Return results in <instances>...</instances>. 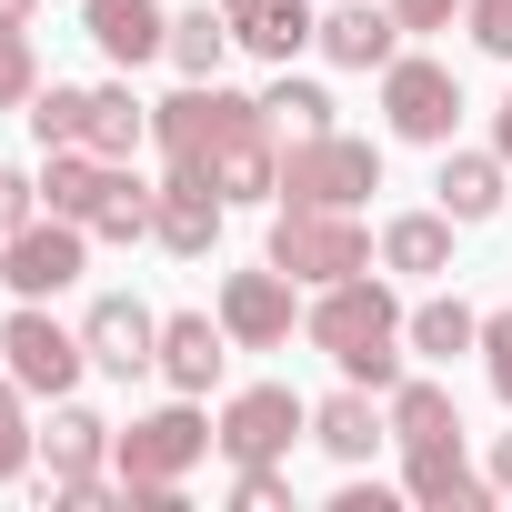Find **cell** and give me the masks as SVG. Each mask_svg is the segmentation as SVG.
I'll return each instance as SVG.
<instances>
[{"mask_svg":"<svg viewBox=\"0 0 512 512\" xmlns=\"http://www.w3.org/2000/svg\"><path fill=\"white\" fill-rule=\"evenodd\" d=\"M292 272L282 262H262V272H231L221 282V332H231V352H282L292 342Z\"/></svg>","mask_w":512,"mask_h":512,"instance_id":"7c38bea8","label":"cell"},{"mask_svg":"<svg viewBox=\"0 0 512 512\" xmlns=\"http://www.w3.org/2000/svg\"><path fill=\"white\" fill-rule=\"evenodd\" d=\"M482 372H492V392L512 412V312H482Z\"/></svg>","mask_w":512,"mask_h":512,"instance_id":"836d02e7","label":"cell"},{"mask_svg":"<svg viewBox=\"0 0 512 512\" xmlns=\"http://www.w3.org/2000/svg\"><path fill=\"white\" fill-rule=\"evenodd\" d=\"M462 31H472V51L512 61V0H462Z\"/></svg>","mask_w":512,"mask_h":512,"instance_id":"d6a6232c","label":"cell"},{"mask_svg":"<svg viewBox=\"0 0 512 512\" xmlns=\"http://www.w3.org/2000/svg\"><path fill=\"white\" fill-rule=\"evenodd\" d=\"M141 141H151V101H131V81H101V91H91V131H81V151L131 161Z\"/></svg>","mask_w":512,"mask_h":512,"instance_id":"603a6c76","label":"cell"},{"mask_svg":"<svg viewBox=\"0 0 512 512\" xmlns=\"http://www.w3.org/2000/svg\"><path fill=\"white\" fill-rule=\"evenodd\" d=\"M151 141L171 161H201L221 181V201H282V151H272V111L241 101L221 81H191L171 101H151Z\"/></svg>","mask_w":512,"mask_h":512,"instance_id":"6da1fadb","label":"cell"},{"mask_svg":"<svg viewBox=\"0 0 512 512\" xmlns=\"http://www.w3.org/2000/svg\"><path fill=\"white\" fill-rule=\"evenodd\" d=\"M41 452H51V482H71V472H101L111 462V422L91 412V402H51V432H41Z\"/></svg>","mask_w":512,"mask_h":512,"instance_id":"44dd1931","label":"cell"},{"mask_svg":"<svg viewBox=\"0 0 512 512\" xmlns=\"http://www.w3.org/2000/svg\"><path fill=\"white\" fill-rule=\"evenodd\" d=\"M41 91V51H31V21H0V111H31Z\"/></svg>","mask_w":512,"mask_h":512,"instance_id":"f546056e","label":"cell"},{"mask_svg":"<svg viewBox=\"0 0 512 512\" xmlns=\"http://www.w3.org/2000/svg\"><path fill=\"white\" fill-rule=\"evenodd\" d=\"M81 131H91V91H81V81L31 91V141H41V151H61V141H81Z\"/></svg>","mask_w":512,"mask_h":512,"instance_id":"f1b7e54d","label":"cell"},{"mask_svg":"<svg viewBox=\"0 0 512 512\" xmlns=\"http://www.w3.org/2000/svg\"><path fill=\"white\" fill-rule=\"evenodd\" d=\"M221 181L201 161H171L161 171V211H151V241L171 251V262H211V241H221Z\"/></svg>","mask_w":512,"mask_h":512,"instance_id":"30bf717a","label":"cell"},{"mask_svg":"<svg viewBox=\"0 0 512 512\" xmlns=\"http://www.w3.org/2000/svg\"><path fill=\"white\" fill-rule=\"evenodd\" d=\"M452 11H462V0H392L402 31H452Z\"/></svg>","mask_w":512,"mask_h":512,"instance_id":"d590c367","label":"cell"},{"mask_svg":"<svg viewBox=\"0 0 512 512\" xmlns=\"http://www.w3.org/2000/svg\"><path fill=\"white\" fill-rule=\"evenodd\" d=\"M492 492H512V432L492 442Z\"/></svg>","mask_w":512,"mask_h":512,"instance_id":"8d00e7d4","label":"cell"},{"mask_svg":"<svg viewBox=\"0 0 512 512\" xmlns=\"http://www.w3.org/2000/svg\"><path fill=\"white\" fill-rule=\"evenodd\" d=\"M81 31H91L101 61H121V71H141V61L171 51V11H161V0H81Z\"/></svg>","mask_w":512,"mask_h":512,"instance_id":"5bb4252c","label":"cell"},{"mask_svg":"<svg viewBox=\"0 0 512 512\" xmlns=\"http://www.w3.org/2000/svg\"><path fill=\"white\" fill-rule=\"evenodd\" d=\"M0 362H11V382H21L31 402H61V392L91 372V342H81V332H61V322H51V302H21L11 322H0Z\"/></svg>","mask_w":512,"mask_h":512,"instance_id":"8992f818","label":"cell"},{"mask_svg":"<svg viewBox=\"0 0 512 512\" xmlns=\"http://www.w3.org/2000/svg\"><path fill=\"white\" fill-rule=\"evenodd\" d=\"M492 151L512 161V91H502V111H492Z\"/></svg>","mask_w":512,"mask_h":512,"instance_id":"74e56055","label":"cell"},{"mask_svg":"<svg viewBox=\"0 0 512 512\" xmlns=\"http://www.w3.org/2000/svg\"><path fill=\"white\" fill-rule=\"evenodd\" d=\"M231 502H241V512H292V482H282V462H241Z\"/></svg>","mask_w":512,"mask_h":512,"instance_id":"1f68e13d","label":"cell"},{"mask_svg":"<svg viewBox=\"0 0 512 512\" xmlns=\"http://www.w3.org/2000/svg\"><path fill=\"white\" fill-rule=\"evenodd\" d=\"M21 221H41V181H31V171H11V161H0V241H11Z\"/></svg>","mask_w":512,"mask_h":512,"instance_id":"e575fe53","label":"cell"},{"mask_svg":"<svg viewBox=\"0 0 512 512\" xmlns=\"http://www.w3.org/2000/svg\"><path fill=\"white\" fill-rule=\"evenodd\" d=\"M402 492H412L422 512H482V502H492V482L462 462V442H422V452H402Z\"/></svg>","mask_w":512,"mask_h":512,"instance_id":"e0dca14e","label":"cell"},{"mask_svg":"<svg viewBox=\"0 0 512 512\" xmlns=\"http://www.w3.org/2000/svg\"><path fill=\"white\" fill-rule=\"evenodd\" d=\"M151 211H161V181H141L131 161H111L101 211H91V241H151Z\"/></svg>","mask_w":512,"mask_h":512,"instance_id":"d4e9b609","label":"cell"},{"mask_svg":"<svg viewBox=\"0 0 512 512\" xmlns=\"http://www.w3.org/2000/svg\"><path fill=\"white\" fill-rule=\"evenodd\" d=\"M221 21H231V41H241V51H262L272 71H292V51H312V41H322L312 0H221Z\"/></svg>","mask_w":512,"mask_h":512,"instance_id":"9a60e30c","label":"cell"},{"mask_svg":"<svg viewBox=\"0 0 512 512\" xmlns=\"http://www.w3.org/2000/svg\"><path fill=\"white\" fill-rule=\"evenodd\" d=\"M322 61H332V71H392V61H402L392 0H332V11H322Z\"/></svg>","mask_w":512,"mask_h":512,"instance_id":"4fadbf2b","label":"cell"},{"mask_svg":"<svg viewBox=\"0 0 512 512\" xmlns=\"http://www.w3.org/2000/svg\"><path fill=\"white\" fill-rule=\"evenodd\" d=\"M221 51H231V21L211 11V0L171 21V61H181V81H221Z\"/></svg>","mask_w":512,"mask_h":512,"instance_id":"4316f807","label":"cell"},{"mask_svg":"<svg viewBox=\"0 0 512 512\" xmlns=\"http://www.w3.org/2000/svg\"><path fill=\"white\" fill-rule=\"evenodd\" d=\"M382 191V151L352 141V131H322V141H292L282 151V201H312V211H362Z\"/></svg>","mask_w":512,"mask_h":512,"instance_id":"5b68a950","label":"cell"},{"mask_svg":"<svg viewBox=\"0 0 512 512\" xmlns=\"http://www.w3.org/2000/svg\"><path fill=\"white\" fill-rule=\"evenodd\" d=\"M302 332H312V352H332L342 362V382H362V392H392L402 382V302L372 282V272H352V282H332L312 312H302Z\"/></svg>","mask_w":512,"mask_h":512,"instance_id":"7a4b0ae2","label":"cell"},{"mask_svg":"<svg viewBox=\"0 0 512 512\" xmlns=\"http://www.w3.org/2000/svg\"><path fill=\"white\" fill-rule=\"evenodd\" d=\"M312 442H322L332 462H372V452L392 442V412H372V392H362V382H342L332 402H312Z\"/></svg>","mask_w":512,"mask_h":512,"instance_id":"ac0fdd59","label":"cell"},{"mask_svg":"<svg viewBox=\"0 0 512 512\" xmlns=\"http://www.w3.org/2000/svg\"><path fill=\"white\" fill-rule=\"evenodd\" d=\"M402 342L422 352V362H462V352H482V312L472 302H422V312H402Z\"/></svg>","mask_w":512,"mask_h":512,"instance_id":"484cf974","label":"cell"},{"mask_svg":"<svg viewBox=\"0 0 512 512\" xmlns=\"http://www.w3.org/2000/svg\"><path fill=\"white\" fill-rule=\"evenodd\" d=\"M272 262H282L292 282L332 292V282L372 272V231H362L352 211H312V201H282V221H272Z\"/></svg>","mask_w":512,"mask_h":512,"instance_id":"277c9868","label":"cell"},{"mask_svg":"<svg viewBox=\"0 0 512 512\" xmlns=\"http://www.w3.org/2000/svg\"><path fill=\"white\" fill-rule=\"evenodd\" d=\"M101 181H111V161L81 151V141H61V151L41 161V201H51L61 221H91V211H101Z\"/></svg>","mask_w":512,"mask_h":512,"instance_id":"cb8c5ba5","label":"cell"},{"mask_svg":"<svg viewBox=\"0 0 512 512\" xmlns=\"http://www.w3.org/2000/svg\"><path fill=\"white\" fill-rule=\"evenodd\" d=\"M382 412H392V442H402V452H422V442H462V402H452L442 382H412V372H402Z\"/></svg>","mask_w":512,"mask_h":512,"instance_id":"ffe728a7","label":"cell"},{"mask_svg":"<svg viewBox=\"0 0 512 512\" xmlns=\"http://www.w3.org/2000/svg\"><path fill=\"white\" fill-rule=\"evenodd\" d=\"M201 452H221V432L191 412V392L161 402V412H141L131 432H111V472L131 482V512H181V472Z\"/></svg>","mask_w":512,"mask_h":512,"instance_id":"3957f363","label":"cell"},{"mask_svg":"<svg viewBox=\"0 0 512 512\" xmlns=\"http://www.w3.org/2000/svg\"><path fill=\"white\" fill-rule=\"evenodd\" d=\"M31 442H41V432H31V392H21V382H0V482H21V472H31Z\"/></svg>","mask_w":512,"mask_h":512,"instance_id":"4dcf8cb0","label":"cell"},{"mask_svg":"<svg viewBox=\"0 0 512 512\" xmlns=\"http://www.w3.org/2000/svg\"><path fill=\"white\" fill-rule=\"evenodd\" d=\"M221 362H231V332H221V312H171L161 322V372H171V392H211L221 382Z\"/></svg>","mask_w":512,"mask_h":512,"instance_id":"2e32d148","label":"cell"},{"mask_svg":"<svg viewBox=\"0 0 512 512\" xmlns=\"http://www.w3.org/2000/svg\"><path fill=\"white\" fill-rule=\"evenodd\" d=\"M31 11H41V0H0V21H31Z\"/></svg>","mask_w":512,"mask_h":512,"instance_id":"f35d334b","label":"cell"},{"mask_svg":"<svg viewBox=\"0 0 512 512\" xmlns=\"http://www.w3.org/2000/svg\"><path fill=\"white\" fill-rule=\"evenodd\" d=\"M262 111H272V131H292V141H322V131H332V91H322V81H292V71L262 91Z\"/></svg>","mask_w":512,"mask_h":512,"instance_id":"83f0119b","label":"cell"},{"mask_svg":"<svg viewBox=\"0 0 512 512\" xmlns=\"http://www.w3.org/2000/svg\"><path fill=\"white\" fill-rule=\"evenodd\" d=\"M91 272V221H21L11 241H0V282H11L21 302H51V292H71Z\"/></svg>","mask_w":512,"mask_h":512,"instance_id":"9c48e42d","label":"cell"},{"mask_svg":"<svg viewBox=\"0 0 512 512\" xmlns=\"http://www.w3.org/2000/svg\"><path fill=\"white\" fill-rule=\"evenodd\" d=\"M382 121H392V141H422V151H452V131H462V81H452V61H392L382 71Z\"/></svg>","mask_w":512,"mask_h":512,"instance_id":"52a82bcc","label":"cell"},{"mask_svg":"<svg viewBox=\"0 0 512 512\" xmlns=\"http://www.w3.org/2000/svg\"><path fill=\"white\" fill-rule=\"evenodd\" d=\"M211 432H221V462H231V472H241V462H282V452L312 432V402H302L292 382H251V392L221 402Z\"/></svg>","mask_w":512,"mask_h":512,"instance_id":"ba28073f","label":"cell"},{"mask_svg":"<svg viewBox=\"0 0 512 512\" xmlns=\"http://www.w3.org/2000/svg\"><path fill=\"white\" fill-rule=\"evenodd\" d=\"M382 272H412V282L452 272V211H402V221H382Z\"/></svg>","mask_w":512,"mask_h":512,"instance_id":"7402d4cb","label":"cell"},{"mask_svg":"<svg viewBox=\"0 0 512 512\" xmlns=\"http://www.w3.org/2000/svg\"><path fill=\"white\" fill-rule=\"evenodd\" d=\"M502 151H442V171H432V191H442V211L452 221H492L502 211Z\"/></svg>","mask_w":512,"mask_h":512,"instance_id":"d6986e66","label":"cell"},{"mask_svg":"<svg viewBox=\"0 0 512 512\" xmlns=\"http://www.w3.org/2000/svg\"><path fill=\"white\" fill-rule=\"evenodd\" d=\"M81 342H91V372H111V382L161 372V312L131 302V292H101V302L81 312Z\"/></svg>","mask_w":512,"mask_h":512,"instance_id":"8fae6325","label":"cell"}]
</instances>
